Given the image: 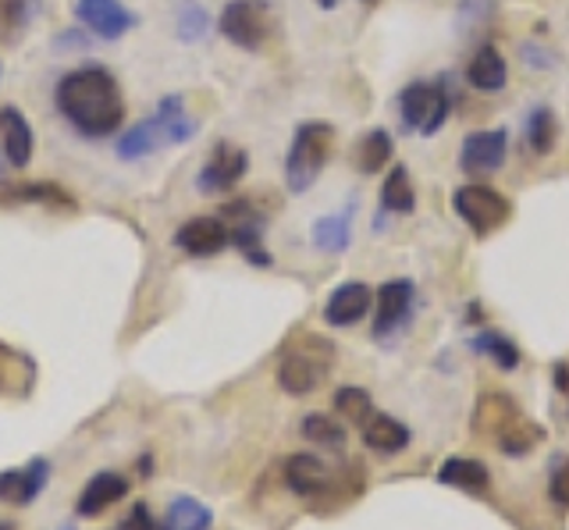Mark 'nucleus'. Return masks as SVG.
Listing matches in <instances>:
<instances>
[{"label": "nucleus", "instance_id": "0eeeda50", "mask_svg": "<svg viewBox=\"0 0 569 530\" xmlns=\"http://www.w3.org/2000/svg\"><path fill=\"white\" fill-rule=\"evenodd\" d=\"M218 29L228 43H236L239 50H260L274 32V14L267 0H228Z\"/></svg>", "mask_w": 569, "mask_h": 530}, {"label": "nucleus", "instance_id": "cd10ccee", "mask_svg": "<svg viewBox=\"0 0 569 530\" xmlns=\"http://www.w3.org/2000/svg\"><path fill=\"white\" fill-rule=\"evenodd\" d=\"M213 527V512L210 506H203L200 499H192V494H182V499H174L164 512V520H160V530H210Z\"/></svg>", "mask_w": 569, "mask_h": 530}, {"label": "nucleus", "instance_id": "f3484780", "mask_svg": "<svg viewBox=\"0 0 569 530\" xmlns=\"http://www.w3.org/2000/svg\"><path fill=\"white\" fill-rule=\"evenodd\" d=\"M284 484H289L296 494H302V499H320V494L331 491L335 477L320 456L296 452V456H289V463H284Z\"/></svg>", "mask_w": 569, "mask_h": 530}, {"label": "nucleus", "instance_id": "f8f14e48", "mask_svg": "<svg viewBox=\"0 0 569 530\" xmlns=\"http://www.w3.org/2000/svg\"><path fill=\"white\" fill-rule=\"evenodd\" d=\"M76 19L100 40H121L139 22L121 0H76Z\"/></svg>", "mask_w": 569, "mask_h": 530}, {"label": "nucleus", "instance_id": "39448f33", "mask_svg": "<svg viewBox=\"0 0 569 530\" xmlns=\"http://www.w3.org/2000/svg\"><path fill=\"white\" fill-rule=\"evenodd\" d=\"M452 79L438 82H409L399 93V114L406 132L435 136L445 129V121L452 114Z\"/></svg>", "mask_w": 569, "mask_h": 530}, {"label": "nucleus", "instance_id": "c9c22d12", "mask_svg": "<svg viewBox=\"0 0 569 530\" xmlns=\"http://www.w3.org/2000/svg\"><path fill=\"white\" fill-rule=\"evenodd\" d=\"M114 530H160V527L153 523V512H150L147 502H132L129 512H124V517L118 520Z\"/></svg>", "mask_w": 569, "mask_h": 530}, {"label": "nucleus", "instance_id": "f03ea898", "mask_svg": "<svg viewBox=\"0 0 569 530\" xmlns=\"http://www.w3.org/2000/svg\"><path fill=\"white\" fill-rule=\"evenodd\" d=\"M196 132H200V121L186 111V100L182 97H164L157 103V114H150L147 121H139V126H132L118 139L114 153L121 157V161H142V157H150V153L164 150V147L189 143Z\"/></svg>", "mask_w": 569, "mask_h": 530}, {"label": "nucleus", "instance_id": "2eb2a0df", "mask_svg": "<svg viewBox=\"0 0 569 530\" xmlns=\"http://www.w3.org/2000/svg\"><path fill=\"white\" fill-rule=\"evenodd\" d=\"M370 303H373V292L367 281H342L325 303V321L331 328H352L360 324L363 317L370 313Z\"/></svg>", "mask_w": 569, "mask_h": 530}, {"label": "nucleus", "instance_id": "79ce46f5", "mask_svg": "<svg viewBox=\"0 0 569 530\" xmlns=\"http://www.w3.org/2000/svg\"><path fill=\"white\" fill-rule=\"evenodd\" d=\"M363 4H370V8H373V4H381V0H363Z\"/></svg>", "mask_w": 569, "mask_h": 530}, {"label": "nucleus", "instance_id": "f704fd0d", "mask_svg": "<svg viewBox=\"0 0 569 530\" xmlns=\"http://www.w3.org/2000/svg\"><path fill=\"white\" fill-rule=\"evenodd\" d=\"M29 26V0H0V43H18Z\"/></svg>", "mask_w": 569, "mask_h": 530}, {"label": "nucleus", "instance_id": "4468645a", "mask_svg": "<svg viewBox=\"0 0 569 530\" xmlns=\"http://www.w3.org/2000/svg\"><path fill=\"white\" fill-rule=\"evenodd\" d=\"M129 481H124L121 473L114 470H100L93 473L86 481V488L79 491V499H76V517L79 520H97L103 517L107 509H114L121 499H129Z\"/></svg>", "mask_w": 569, "mask_h": 530}, {"label": "nucleus", "instance_id": "a19ab883", "mask_svg": "<svg viewBox=\"0 0 569 530\" xmlns=\"http://www.w3.org/2000/svg\"><path fill=\"white\" fill-rule=\"evenodd\" d=\"M0 530H14V523L11 520H0Z\"/></svg>", "mask_w": 569, "mask_h": 530}, {"label": "nucleus", "instance_id": "9b49d317", "mask_svg": "<svg viewBox=\"0 0 569 530\" xmlns=\"http://www.w3.org/2000/svg\"><path fill=\"white\" fill-rule=\"evenodd\" d=\"M413 281L409 278H391L378 289V310H373V339H391L413 313Z\"/></svg>", "mask_w": 569, "mask_h": 530}, {"label": "nucleus", "instance_id": "bb28decb", "mask_svg": "<svg viewBox=\"0 0 569 530\" xmlns=\"http://www.w3.org/2000/svg\"><path fill=\"white\" fill-rule=\"evenodd\" d=\"M381 210L385 214H413L417 210V189L409 182L406 164H391L388 179L381 186Z\"/></svg>", "mask_w": 569, "mask_h": 530}, {"label": "nucleus", "instance_id": "7c9ffc66", "mask_svg": "<svg viewBox=\"0 0 569 530\" xmlns=\"http://www.w3.org/2000/svg\"><path fill=\"white\" fill-rule=\"evenodd\" d=\"M352 242V221H349V210L346 214H328L313 224V246L325 253H342L349 250Z\"/></svg>", "mask_w": 569, "mask_h": 530}, {"label": "nucleus", "instance_id": "a878e982", "mask_svg": "<svg viewBox=\"0 0 569 530\" xmlns=\"http://www.w3.org/2000/svg\"><path fill=\"white\" fill-rule=\"evenodd\" d=\"M391 157H396V139H391L388 129H370L360 143H356V153L352 161L363 174H378L391 164Z\"/></svg>", "mask_w": 569, "mask_h": 530}, {"label": "nucleus", "instance_id": "9d476101", "mask_svg": "<svg viewBox=\"0 0 569 530\" xmlns=\"http://www.w3.org/2000/svg\"><path fill=\"white\" fill-rule=\"evenodd\" d=\"M506 153H509V132L506 129H480L470 132L462 139V150H459V168L470 174V179H488L498 168L506 164Z\"/></svg>", "mask_w": 569, "mask_h": 530}, {"label": "nucleus", "instance_id": "423d86ee", "mask_svg": "<svg viewBox=\"0 0 569 530\" xmlns=\"http://www.w3.org/2000/svg\"><path fill=\"white\" fill-rule=\"evenodd\" d=\"M452 207L477 239L491 236L495 228H502L512 218V200L506 197V192H498L485 182L459 186L452 192Z\"/></svg>", "mask_w": 569, "mask_h": 530}, {"label": "nucleus", "instance_id": "393cba45", "mask_svg": "<svg viewBox=\"0 0 569 530\" xmlns=\"http://www.w3.org/2000/svg\"><path fill=\"white\" fill-rule=\"evenodd\" d=\"M36 378V363L18 349L0 342V396H29Z\"/></svg>", "mask_w": 569, "mask_h": 530}, {"label": "nucleus", "instance_id": "412c9836", "mask_svg": "<svg viewBox=\"0 0 569 530\" xmlns=\"http://www.w3.org/2000/svg\"><path fill=\"white\" fill-rule=\"evenodd\" d=\"M0 203H40L53 210H76V197L58 182H14L0 189Z\"/></svg>", "mask_w": 569, "mask_h": 530}, {"label": "nucleus", "instance_id": "7ed1b4c3", "mask_svg": "<svg viewBox=\"0 0 569 530\" xmlns=\"http://www.w3.org/2000/svg\"><path fill=\"white\" fill-rule=\"evenodd\" d=\"M335 363V346L325 334H299L281 352L278 363V384L289 396H310L325 384L328 370Z\"/></svg>", "mask_w": 569, "mask_h": 530}, {"label": "nucleus", "instance_id": "dca6fc26", "mask_svg": "<svg viewBox=\"0 0 569 530\" xmlns=\"http://www.w3.org/2000/svg\"><path fill=\"white\" fill-rule=\"evenodd\" d=\"M50 481V463L47 459H29L26 467L0 473V502L8 506H32L43 494Z\"/></svg>", "mask_w": 569, "mask_h": 530}, {"label": "nucleus", "instance_id": "c85d7f7f", "mask_svg": "<svg viewBox=\"0 0 569 530\" xmlns=\"http://www.w3.org/2000/svg\"><path fill=\"white\" fill-rule=\"evenodd\" d=\"M473 352H480V357H488L498 370H516L520 367V349H516V342L509 339V334L502 331H477L473 342H470Z\"/></svg>", "mask_w": 569, "mask_h": 530}, {"label": "nucleus", "instance_id": "20e7f679", "mask_svg": "<svg viewBox=\"0 0 569 530\" xmlns=\"http://www.w3.org/2000/svg\"><path fill=\"white\" fill-rule=\"evenodd\" d=\"M331 150H335V129L328 121H302L292 136L289 153H284V186H289V192L313 189Z\"/></svg>", "mask_w": 569, "mask_h": 530}, {"label": "nucleus", "instance_id": "6ab92c4d", "mask_svg": "<svg viewBox=\"0 0 569 530\" xmlns=\"http://www.w3.org/2000/svg\"><path fill=\"white\" fill-rule=\"evenodd\" d=\"M506 79H509V68H506L502 50H498L495 43H480L473 50L470 64H467V82L477 93H502Z\"/></svg>", "mask_w": 569, "mask_h": 530}, {"label": "nucleus", "instance_id": "e433bc0d", "mask_svg": "<svg viewBox=\"0 0 569 530\" xmlns=\"http://www.w3.org/2000/svg\"><path fill=\"white\" fill-rule=\"evenodd\" d=\"M548 494H551V502H556V506L569 509V459H562V463L551 470Z\"/></svg>", "mask_w": 569, "mask_h": 530}, {"label": "nucleus", "instance_id": "a211bd4d", "mask_svg": "<svg viewBox=\"0 0 569 530\" xmlns=\"http://www.w3.org/2000/svg\"><path fill=\"white\" fill-rule=\"evenodd\" d=\"M0 150H4L11 168H29L32 150H36V136L32 126L26 121V114L18 108H0Z\"/></svg>", "mask_w": 569, "mask_h": 530}, {"label": "nucleus", "instance_id": "5701e85b", "mask_svg": "<svg viewBox=\"0 0 569 530\" xmlns=\"http://www.w3.org/2000/svg\"><path fill=\"white\" fill-rule=\"evenodd\" d=\"M363 446L370 452H381V456H396L409 446V428L402 420L388 417V413H373L363 423Z\"/></svg>", "mask_w": 569, "mask_h": 530}, {"label": "nucleus", "instance_id": "4be33fe9", "mask_svg": "<svg viewBox=\"0 0 569 530\" xmlns=\"http://www.w3.org/2000/svg\"><path fill=\"white\" fill-rule=\"evenodd\" d=\"M559 143V118L556 111L548 108V103H538V108H530L527 118H523V150L530 157H548Z\"/></svg>", "mask_w": 569, "mask_h": 530}, {"label": "nucleus", "instance_id": "b1692460", "mask_svg": "<svg viewBox=\"0 0 569 530\" xmlns=\"http://www.w3.org/2000/svg\"><path fill=\"white\" fill-rule=\"evenodd\" d=\"M516 417H520V406L512 402V396L488 392V396H480L477 410H473V428H477L480 434L498 438V434H502Z\"/></svg>", "mask_w": 569, "mask_h": 530}, {"label": "nucleus", "instance_id": "473e14b6", "mask_svg": "<svg viewBox=\"0 0 569 530\" xmlns=\"http://www.w3.org/2000/svg\"><path fill=\"white\" fill-rule=\"evenodd\" d=\"M302 438L313 441L320 449H346V428H338V423L325 413L302 417Z\"/></svg>", "mask_w": 569, "mask_h": 530}, {"label": "nucleus", "instance_id": "6e6552de", "mask_svg": "<svg viewBox=\"0 0 569 530\" xmlns=\"http://www.w3.org/2000/svg\"><path fill=\"white\" fill-rule=\"evenodd\" d=\"M221 218L231 221L228 232H231V246L236 250H242V257L253 263V268H271V253L263 250V214L253 207V200L249 197H239L224 203Z\"/></svg>", "mask_w": 569, "mask_h": 530}, {"label": "nucleus", "instance_id": "72a5a7b5", "mask_svg": "<svg viewBox=\"0 0 569 530\" xmlns=\"http://www.w3.org/2000/svg\"><path fill=\"white\" fill-rule=\"evenodd\" d=\"M207 29H210V14L196 4V0H182L174 11V32H178V40H186V43H196V40H203L207 37Z\"/></svg>", "mask_w": 569, "mask_h": 530}, {"label": "nucleus", "instance_id": "58836bf2", "mask_svg": "<svg viewBox=\"0 0 569 530\" xmlns=\"http://www.w3.org/2000/svg\"><path fill=\"white\" fill-rule=\"evenodd\" d=\"M139 473H142V477H150V473H153V456H142V459H139Z\"/></svg>", "mask_w": 569, "mask_h": 530}, {"label": "nucleus", "instance_id": "aec40b11", "mask_svg": "<svg viewBox=\"0 0 569 530\" xmlns=\"http://www.w3.org/2000/svg\"><path fill=\"white\" fill-rule=\"evenodd\" d=\"M438 481L445 488H456L462 494H488L491 488V473L488 467L480 463V459H470V456H452V459H445L441 470H438Z\"/></svg>", "mask_w": 569, "mask_h": 530}, {"label": "nucleus", "instance_id": "1a4fd4ad", "mask_svg": "<svg viewBox=\"0 0 569 530\" xmlns=\"http://www.w3.org/2000/svg\"><path fill=\"white\" fill-rule=\"evenodd\" d=\"M249 171V153L236 143H228V139H221L218 147L210 150V157L203 161L200 174H196V189L207 192V197H218V192H231L242 174Z\"/></svg>", "mask_w": 569, "mask_h": 530}, {"label": "nucleus", "instance_id": "37998d69", "mask_svg": "<svg viewBox=\"0 0 569 530\" xmlns=\"http://www.w3.org/2000/svg\"><path fill=\"white\" fill-rule=\"evenodd\" d=\"M0 179H4V161H0Z\"/></svg>", "mask_w": 569, "mask_h": 530}, {"label": "nucleus", "instance_id": "c756f323", "mask_svg": "<svg viewBox=\"0 0 569 530\" xmlns=\"http://www.w3.org/2000/svg\"><path fill=\"white\" fill-rule=\"evenodd\" d=\"M495 441H498V446H502V452H506V456L520 459V456H527L533 446H541V441H545V428H541V423L527 420V417L520 413V417H516V420L509 423V428H506L502 434H498Z\"/></svg>", "mask_w": 569, "mask_h": 530}, {"label": "nucleus", "instance_id": "ddd939ff", "mask_svg": "<svg viewBox=\"0 0 569 530\" xmlns=\"http://www.w3.org/2000/svg\"><path fill=\"white\" fill-rule=\"evenodd\" d=\"M171 242L189 257H218L221 250H228V246H231V232H228L224 218H207L203 214V218H189L174 232Z\"/></svg>", "mask_w": 569, "mask_h": 530}, {"label": "nucleus", "instance_id": "ea45409f", "mask_svg": "<svg viewBox=\"0 0 569 530\" xmlns=\"http://www.w3.org/2000/svg\"><path fill=\"white\" fill-rule=\"evenodd\" d=\"M317 8H325V11H331V8H338V0H317Z\"/></svg>", "mask_w": 569, "mask_h": 530}, {"label": "nucleus", "instance_id": "4c0bfd02", "mask_svg": "<svg viewBox=\"0 0 569 530\" xmlns=\"http://www.w3.org/2000/svg\"><path fill=\"white\" fill-rule=\"evenodd\" d=\"M551 381H556L559 396L569 402V363H556V374H551Z\"/></svg>", "mask_w": 569, "mask_h": 530}, {"label": "nucleus", "instance_id": "f257e3e1", "mask_svg": "<svg viewBox=\"0 0 569 530\" xmlns=\"http://www.w3.org/2000/svg\"><path fill=\"white\" fill-rule=\"evenodd\" d=\"M53 108L86 139H107L124 121V97L111 68L79 64L53 86Z\"/></svg>", "mask_w": 569, "mask_h": 530}, {"label": "nucleus", "instance_id": "2f4dec72", "mask_svg": "<svg viewBox=\"0 0 569 530\" xmlns=\"http://www.w3.org/2000/svg\"><path fill=\"white\" fill-rule=\"evenodd\" d=\"M335 410L346 423H352V428H363V423L373 417V399H370L367 388L346 384V388H338V392H335Z\"/></svg>", "mask_w": 569, "mask_h": 530}]
</instances>
